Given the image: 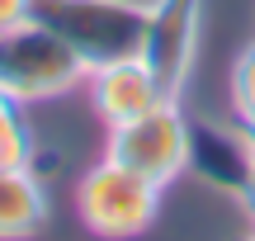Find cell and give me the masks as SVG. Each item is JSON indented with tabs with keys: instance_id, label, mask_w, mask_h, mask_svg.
Wrapping results in <instances>:
<instances>
[{
	"instance_id": "4",
	"label": "cell",
	"mask_w": 255,
	"mask_h": 241,
	"mask_svg": "<svg viewBox=\"0 0 255 241\" xmlns=\"http://www.w3.org/2000/svg\"><path fill=\"white\" fill-rule=\"evenodd\" d=\"M104 156L156 180L161 189L175 185L189 170V114L180 109V100H161L137 119L114 123L104 128Z\"/></svg>"
},
{
	"instance_id": "11",
	"label": "cell",
	"mask_w": 255,
	"mask_h": 241,
	"mask_svg": "<svg viewBox=\"0 0 255 241\" xmlns=\"http://www.w3.org/2000/svg\"><path fill=\"white\" fill-rule=\"evenodd\" d=\"M33 19V0H0V33Z\"/></svg>"
},
{
	"instance_id": "10",
	"label": "cell",
	"mask_w": 255,
	"mask_h": 241,
	"mask_svg": "<svg viewBox=\"0 0 255 241\" xmlns=\"http://www.w3.org/2000/svg\"><path fill=\"white\" fill-rule=\"evenodd\" d=\"M232 114L255 132V43L232 66Z\"/></svg>"
},
{
	"instance_id": "6",
	"label": "cell",
	"mask_w": 255,
	"mask_h": 241,
	"mask_svg": "<svg viewBox=\"0 0 255 241\" xmlns=\"http://www.w3.org/2000/svg\"><path fill=\"white\" fill-rule=\"evenodd\" d=\"M85 100H90L95 119L104 128H114V123H128L137 114H146L151 104L170 100V95L161 90V81L142 52H123L109 62H95L85 71Z\"/></svg>"
},
{
	"instance_id": "9",
	"label": "cell",
	"mask_w": 255,
	"mask_h": 241,
	"mask_svg": "<svg viewBox=\"0 0 255 241\" xmlns=\"http://www.w3.org/2000/svg\"><path fill=\"white\" fill-rule=\"evenodd\" d=\"M38 156V137L28 123L24 104H5L0 109V170H24Z\"/></svg>"
},
{
	"instance_id": "5",
	"label": "cell",
	"mask_w": 255,
	"mask_h": 241,
	"mask_svg": "<svg viewBox=\"0 0 255 241\" xmlns=\"http://www.w3.org/2000/svg\"><path fill=\"white\" fill-rule=\"evenodd\" d=\"M199 24H203V0H151L142 57L151 62L156 81L170 100H180L184 81H189L194 52H199Z\"/></svg>"
},
{
	"instance_id": "1",
	"label": "cell",
	"mask_w": 255,
	"mask_h": 241,
	"mask_svg": "<svg viewBox=\"0 0 255 241\" xmlns=\"http://www.w3.org/2000/svg\"><path fill=\"white\" fill-rule=\"evenodd\" d=\"M76 218L100 241H137L161 218V185L114 156H100L76 180Z\"/></svg>"
},
{
	"instance_id": "2",
	"label": "cell",
	"mask_w": 255,
	"mask_h": 241,
	"mask_svg": "<svg viewBox=\"0 0 255 241\" xmlns=\"http://www.w3.org/2000/svg\"><path fill=\"white\" fill-rule=\"evenodd\" d=\"M85 71L90 62L33 19L0 33V90L24 109L71 95L76 85H85Z\"/></svg>"
},
{
	"instance_id": "13",
	"label": "cell",
	"mask_w": 255,
	"mask_h": 241,
	"mask_svg": "<svg viewBox=\"0 0 255 241\" xmlns=\"http://www.w3.org/2000/svg\"><path fill=\"white\" fill-rule=\"evenodd\" d=\"M246 241H255V232H251V237H246Z\"/></svg>"
},
{
	"instance_id": "3",
	"label": "cell",
	"mask_w": 255,
	"mask_h": 241,
	"mask_svg": "<svg viewBox=\"0 0 255 241\" xmlns=\"http://www.w3.org/2000/svg\"><path fill=\"white\" fill-rule=\"evenodd\" d=\"M146 19H151L146 0H33V24L52 28L90 66L123 52H142Z\"/></svg>"
},
{
	"instance_id": "8",
	"label": "cell",
	"mask_w": 255,
	"mask_h": 241,
	"mask_svg": "<svg viewBox=\"0 0 255 241\" xmlns=\"http://www.w3.org/2000/svg\"><path fill=\"white\" fill-rule=\"evenodd\" d=\"M52 218V194L47 180L33 166L24 170H0V241H33L43 237Z\"/></svg>"
},
{
	"instance_id": "12",
	"label": "cell",
	"mask_w": 255,
	"mask_h": 241,
	"mask_svg": "<svg viewBox=\"0 0 255 241\" xmlns=\"http://www.w3.org/2000/svg\"><path fill=\"white\" fill-rule=\"evenodd\" d=\"M241 204H246V208H251V218H255V170H251L246 189H241Z\"/></svg>"
},
{
	"instance_id": "7",
	"label": "cell",
	"mask_w": 255,
	"mask_h": 241,
	"mask_svg": "<svg viewBox=\"0 0 255 241\" xmlns=\"http://www.w3.org/2000/svg\"><path fill=\"white\" fill-rule=\"evenodd\" d=\"M189 170L203 175L213 189H227L241 199L251 170H255V132L246 123H218V119H189Z\"/></svg>"
}]
</instances>
